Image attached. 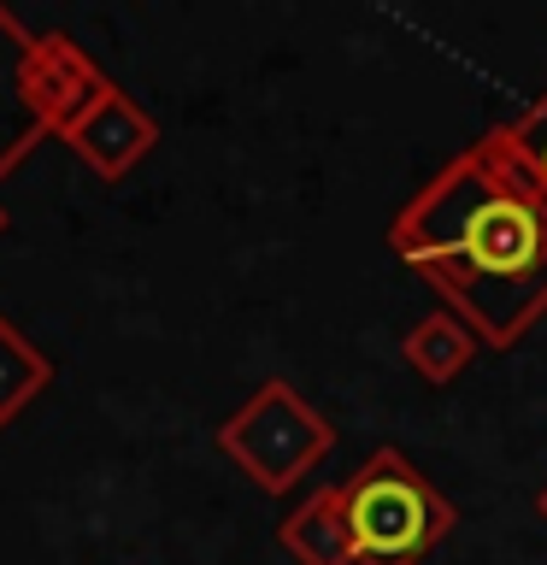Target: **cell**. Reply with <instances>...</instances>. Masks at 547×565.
Listing matches in <instances>:
<instances>
[{
  "label": "cell",
  "instance_id": "obj_1",
  "mask_svg": "<svg viewBox=\"0 0 547 565\" xmlns=\"http://www.w3.org/2000/svg\"><path fill=\"white\" fill-rule=\"evenodd\" d=\"M388 247L448 300L476 348H512L547 312V201L489 130L412 189Z\"/></svg>",
  "mask_w": 547,
  "mask_h": 565
},
{
  "label": "cell",
  "instance_id": "obj_5",
  "mask_svg": "<svg viewBox=\"0 0 547 565\" xmlns=\"http://www.w3.org/2000/svg\"><path fill=\"white\" fill-rule=\"evenodd\" d=\"M65 148L77 153L83 166L100 177V183H118V177H130L141 159L159 148V124H153V118L141 113V106L112 83V88L100 95L95 113H88L77 130L65 136Z\"/></svg>",
  "mask_w": 547,
  "mask_h": 565
},
{
  "label": "cell",
  "instance_id": "obj_2",
  "mask_svg": "<svg viewBox=\"0 0 547 565\" xmlns=\"http://www.w3.org/2000/svg\"><path fill=\"white\" fill-rule=\"evenodd\" d=\"M342 489L353 565H423L453 530V501L400 448H377Z\"/></svg>",
  "mask_w": 547,
  "mask_h": 565
},
{
  "label": "cell",
  "instance_id": "obj_6",
  "mask_svg": "<svg viewBox=\"0 0 547 565\" xmlns=\"http://www.w3.org/2000/svg\"><path fill=\"white\" fill-rule=\"evenodd\" d=\"M30 24L18 18L12 7H0V183L24 166V159L47 141V130L35 124L24 88H18V65H24V47H30Z\"/></svg>",
  "mask_w": 547,
  "mask_h": 565
},
{
  "label": "cell",
  "instance_id": "obj_12",
  "mask_svg": "<svg viewBox=\"0 0 547 565\" xmlns=\"http://www.w3.org/2000/svg\"><path fill=\"white\" fill-rule=\"evenodd\" d=\"M541 519H547V489H541Z\"/></svg>",
  "mask_w": 547,
  "mask_h": 565
},
{
  "label": "cell",
  "instance_id": "obj_7",
  "mask_svg": "<svg viewBox=\"0 0 547 565\" xmlns=\"http://www.w3.org/2000/svg\"><path fill=\"white\" fill-rule=\"evenodd\" d=\"M277 542L294 565H353V536H347V512L342 489H312L289 519L277 524Z\"/></svg>",
  "mask_w": 547,
  "mask_h": 565
},
{
  "label": "cell",
  "instance_id": "obj_8",
  "mask_svg": "<svg viewBox=\"0 0 547 565\" xmlns=\"http://www.w3.org/2000/svg\"><path fill=\"white\" fill-rule=\"evenodd\" d=\"M400 360L412 365V377L441 388V383H453L459 371L476 360V335L459 324L453 312H430V318H418V324L400 335Z\"/></svg>",
  "mask_w": 547,
  "mask_h": 565
},
{
  "label": "cell",
  "instance_id": "obj_10",
  "mask_svg": "<svg viewBox=\"0 0 547 565\" xmlns=\"http://www.w3.org/2000/svg\"><path fill=\"white\" fill-rule=\"evenodd\" d=\"M494 141H501V153L512 159V166H518L529 183H536V194L547 201V88L536 100L524 106L518 118H506V124H494L489 130Z\"/></svg>",
  "mask_w": 547,
  "mask_h": 565
},
{
  "label": "cell",
  "instance_id": "obj_11",
  "mask_svg": "<svg viewBox=\"0 0 547 565\" xmlns=\"http://www.w3.org/2000/svg\"><path fill=\"white\" fill-rule=\"evenodd\" d=\"M7 224H12V218H7V206H0V236H7Z\"/></svg>",
  "mask_w": 547,
  "mask_h": 565
},
{
  "label": "cell",
  "instance_id": "obj_9",
  "mask_svg": "<svg viewBox=\"0 0 547 565\" xmlns=\"http://www.w3.org/2000/svg\"><path fill=\"white\" fill-rule=\"evenodd\" d=\"M53 383V360L30 342L12 318H0V430Z\"/></svg>",
  "mask_w": 547,
  "mask_h": 565
},
{
  "label": "cell",
  "instance_id": "obj_4",
  "mask_svg": "<svg viewBox=\"0 0 547 565\" xmlns=\"http://www.w3.org/2000/svg\"><path fill=\"white\" fill-rule=\"evenodd\" d=\"M18 88H24L35 124L65 141L100 106V95L112 88V77L95 65V53L77 47V35L35 30L30 47H24V65H18Z\"/></svg>",
  "mask_w": 547,
  "mask_h": 565
},
{
  "label": "cell",
  "instance_id": "obj_3",
  "mask_svg": "<svg viewBox=\"0 0 547 565\" xmlns=\"http://www.w3.org/2000/svg\"><path fill=\"white\" fill-rule=\"evenodd\" d=\"M335 448V430L294 383H259L236 413L218 424V454L236 459V471L254 477V489L282 494Z\"/></svg>",
  "mask_w": 547,
  "mask_h": 565
}]
</instances>
